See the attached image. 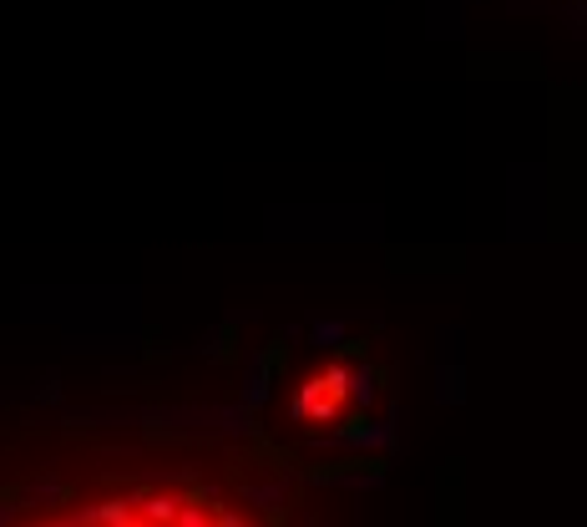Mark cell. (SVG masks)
Wrapping results in <instances>:
<instances>
[{"mask_svg": "<svg viewBox=\"0 0 587 527\" xmlns=\"http://www.w3.org/2000/svg\"><path fill=\"white\" fill-rule=\"evenodd\" d=\"M395 416H385V421H370V411L365 416H350L340 431H329V436H314L309 446L314 451H390L395 446Z\"/></svg>", "mask_w": 587, "mask_h": 527, "instance_id": "cell-1", "label": "cell"}, {"mask_svg": "<svg viewBox=\"0 0 587 527\" xmlns=\"http://www.w3.org/2000/svg\"><path fill=\"white\" fill-rule=\"evenodd\" d=\"M137 497L142 492H132V497H107V502H97V507H87V512H71L66 522L71 527H137L142 517H137Z\"/></svg>", "mask_w": 587, "mask_h": 527, "instance_id": "cell-2", "label": "cell"}, {"mask_svg": "<svg viewBox=\"0 0 587 527\" xmlns=\"http://www.w3.org/2000/svg\"><path fill=\"white\" fill-rule=\"evenodd\" d=\"M178 507H183L178 492H142V497H137V517H142L147 527H173Z\"/></svg>", "mask_w": 587, "mask_h": 527, "instance_id": "cell-3", "label": "cell"}, {"mask_svg": "<svg viewBox=\"0 0 587 527\" xmlns=\"http://www.w3.org/2000/svg\"><path fill=\"white\" fill-rule=\"evenodd\" d=\"M345 396H350L360 411H370L375 396H380V370H375V365H350V386H345Z\"/></svg>", "mask_w": 587, "mask_h": 527, "instance_id": "cell-4", "label": "cell"}, {"mask_svg": "<svg viewBox=\"0 0 587 527\" xmlns=\"http://www.w3.org/2000/svg\"><path fill=\"white\" fill-rule=\"evenodd\" d=\"M243 502H254L259 512H279L289 502V482H243Z\"/></svg>", "mask_w": 587, "mask_h": 527, "instance_id": "cell-5", "label": "cell"}, {"mask_svg": "<svg viewBox=\"0 0 587 527\" xmlns=\"http://www.w3.org/2000/svg\"><path fill=\"white\" fill-rule=\"evenodd\" d=\"M309 340H314L319 350H345L350 325H345V320H314V325H309Z\"/></svg>", "mask_w": 587, "mask_h": 527, "instance_id": "cell-6", "label": "cell"}, {"mask_svg": "<svg viewBox=\"0 0 587 527\" xmlns=\"http://www.w3.org/2000/svg\"><path fill=\"white\" fill-rule=\"evenodd\" d=\"M319 386L329 401H345V386H350V360H329V370L319 375Z\"/></svg>", "mask_w": 587, "mask_h": 527, "instance_id": "cell-7", "label": "cell"}, {"mask_svg": "<svg viewBox=\"0 0 587 527\" xmlns=\"http://www.w3.org/2000/svg\"><path fill=\"white\" fill-rule=\"evenodd\" d=\"M26 502H41V507H61V502H66V482H56V477H46V482H36V487H26Z\"/></svg>", "mask_w": 587, "mask_h": 527, "instance_id": "cell-8", "label": "cell"}, {"mask_svg": "<svg viewBox=\"0 0 587 527\" xmlns=\"http://www.w3.org/2000/svg\"><path fill=\"white\" fill-rule=\"evenodd\" d=\"M173 527H213V507H203V502H193V497H183V507H178V517H173Z\"/></svg>", "mask_w": 587, "mask_h": 527, "instance_id": "cell-9", "label": "cell"}, {"mask_svg": "<svg viewBox=\"0 0 587 527\" xmlns=\"http://www.w3.org/2000/svg\"><path fill=\"white\" fill-rule=\"evenodd\" d=\"M324 401V386H319V375H314V381H304L299 386V396H294V421H309V411Z\"/></svg>", "mask_w": 587, "mask_h": 527, "instance_id": "cell-10", "label": "cell"}, {"mask_svg": "<svg viewBox=\"0 0 587 527\" xmlns=\"http://www.w3.org/2000/svg\"><path fill=\"white\" fill-rule=\"evenodd\" d=\"M41 401H46V406H61V381H46V386H41Z\"/></svg>", "mask_w": 587, "mask_h": 527, "instance_id": "cell-11", "label": "cell"}, {"mask_svg": "<svg viewBox=\"0 0 587 527\" xmlns=\"http://www.w3.org/2000/svg\"><path fill=\"white\" fill-rule=\"evenodd\" d=\"M16 522V502H0V527H11Z\"/></svg>", "mask_w": 587, "mask_h": 527, "instance_id": "cell-12", "label": "cell"}, {"mask_svg": "<svg viewBox=\"0 0 587 527\" xmlns=\"http://www.w3.org/2000/svg\"><path fill=\"white\" fill-rule=\"evenodd\" d=\"M51 527H71V522H51Z\"/></svg>", "mask_w": 587, "mask_h": 527, "instance_id": "cell-13", "label": "cell"}, {"mask_svg": "<svg viewBox=\"0 0 587 527\" xmlns=\"http://www.w3.org/2000/svg\"><path fill=\"white\" fill-rule=\"evenodd\" d=\"M31 527H46V522H31Z\"/></svg>", "mask_w": 587, "mask_h": 527, "instance_id": "cell-14", "label": "cell"}, {"mask_svg": "<svg viewBox=\"0 0 587 527\" xmlns=\"http://www.w3.org/2000/svg\"><path fill=\"white\" fill-rule=\"evenodd\" d=\"M137 527H147V522H137Z\"/></svg>", "mask_w": 587, "mask_h": 527, "instance_id": "cell-15", "label": "cell"}]
</instances>
